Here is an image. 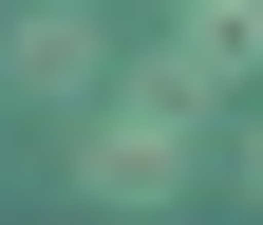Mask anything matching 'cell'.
<instances>
[{"label":"cell","instance_id":"3","mask_svg":"<svg viewBox=\"0 0 263 225\" xmlns=\"http://www.w3.org/2000/svg\"><path fill=\"white\" fill-rule=\"evenodd\" d=\"M170 38H188V56H226V75H263V0H170Z\"/></svg>","mask_w":263,"mask_h":225},{"label":"cell","instance_id":"4","mask_svg":"<svg viewBox=\"0 0 263 225\" xmlns=\"http://www.w3.org/2000/svg\"><path fill=\"white\" fill-rule=\"evenodd\" d=\"M245 188H263V150H245Z\"/></svg>","mask_w":263,"mask_h":225},{"label":"cell","instance_id":"2","mask_svg":"<svg viewBox=\"0 0 263 225\" xmlns=\"http://www.w3.org/2000/svg\"><path fill=\"white\" fill-rule=\"evenodd\" d=\"M0 75L38 94V113H94V19H76V0H38V19L0 38Z\"/></svg>","mask_w":263,"mask_h":225},{"label":"cell","instance_id":"1","mask_svg":"<svg viewBox=\"0 0 263 225\" xmlns=\"http://www.w3.org/2000/svg\"><path fill=\"white\" fill-rule=\"evenodd\" d=\"M207 94H226V56H188V38H151V75H94V150H76V188H94V207H170Z\"/></svg>","mask_w":263,"mask_h":225}]
</instances>
